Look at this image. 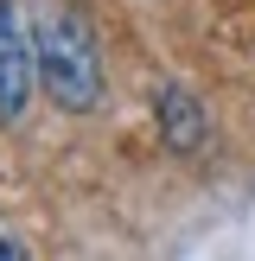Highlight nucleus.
<instances>
[{"label":"nucleus","instance_id":"4","mask_svg":"<svg viewBox=\"0 0 255 261\" xmlns=\"http://www.w3.org/2000/svg\"><path fill=\"white\" fill-rule=\"evenodd\" d=\"M0 255H19V242H7V236H0Z\"/></svg>","mask_w":255,"mask_h":261},{"label":"nucleus","instance_id":"1","mask_svg":"<svg viewBox=\"0 0 255 261\" xmlns=\"http://www.w3.org/2000/svg\"><path fill=\"white\" fill-rule=\"evenodd\" d=\"M32 38H38V83H45V96L64 115H89L102 102V58H96L89 25L76 13H45Z\"/></svg>","mask_w":255,"mask_h":261},{"label":"nucleus","instance_id":"2","mask_svg":"<svg viewBox=\"0 0 255 261\" xmlns=\"http://www.w3.org/2000/svg\"><path fill=\"white\" fill-rule=\"evenodd\" d=\"M38 83V38L19 25V7L0 0V121H19Z\"/></svg>","mask_w":255,"mask_h":261},{"label":"nucleus","instance_id":"3","mask_svg":"<svg viewBox=\"0 0 255 261\" xmlns=\"http://www.w3.org/2000/svg\"><path fill=\"white\" fill-rule=\"evenodd\" d=\"M153 121H160V140L172 153H204V140H211L204 102L191 96V89H178V83H166L160 96H153Z\"/></svg>","mask_w":255,"mask_h":261}]
</instances>
